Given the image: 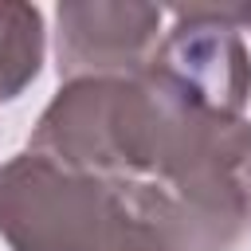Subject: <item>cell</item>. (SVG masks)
<instances>
[{"instance_id":"1","label":"cell","mask_w":251,"mask_h":251,"mask_svg":"<svg viewBox=\"0 0 251 251\" xmlns=\"http://www.w3.org/2000/svg\"><path fill=\"white\" fill-rule=\"evenodd\" d=\"M27 149L133 184L176 251H231L251 227V122L188 102L149 67L63 82Z\"/></svg>"},{"instance_id":"2","label":"cell","mask_w":251,"mask_h":251,"mask_svg":"<svg viewBox=\"0 0 251 251\" xmlns=\"http://www.w3.org/2000/svg\"><path fill=\"white\" fill-rule=\"evenodd\" d=\"M0 239L12 251H176L133 184L63 169L31 149L0 165Z\"/></svg>"},{"instance_id":"3","label":"cell","mask_w":251,"mask_h":251,"mask_svg":"<svg viewBox=\"0 0 251 251\" xmlns=\"http://www.w3.org/2000/svg\"><path fill=\"white\" fill-rule=\"evenodd\" d=\"M173 31L157 43L149 71L176 86L188 102L243 118L251 98V55L239 35L243 4H180L173 8Z\"/></svg>"},{"instance_id":"4","label":"cell","mask_w":251,"mask_h":251,"mask_svg":"<svg viewBox=\"0 0 251 251\" xmlns=\"http://www.w3.org/2000/svg\"><path fill=\"white\" fill-rule=\"evenodd\" d=\"M165 12L141 0H67L55 8L59 78L137 75L157 51Z\"/></svg>"},{"instance_id":"5","label":"cell","mask_w":251,"mask_h":251,"mask_svg":"<svg viewBox=\"0 0 251 251\" xmlns=\"http://www.w3.org/2000/svg\"><path fill=\"white\" fill-rule=\"evenodd\" d=\"M43 51V12L27 0H0V106L20 98L35 82Z\"/></svg>"},{"instance_id":"6","label":"cell","mask_w":251,"mask_h":251,"mask_svg":"<svg viewBox=\"0 0 251 251\" xmlns=\"http://www.w3.org/2000/svg\"><path fill=\"white\" fill-rule=\"evenodd\" d=\"M239 31H251V4H243V24H239Z\"/></svg>"}]
</instances>
